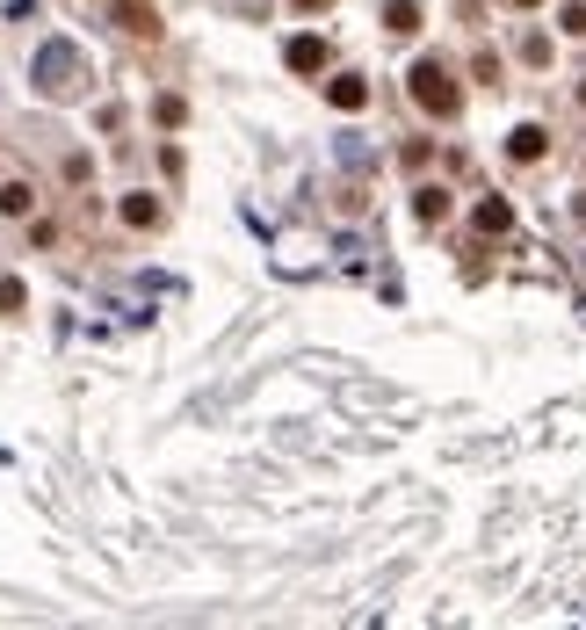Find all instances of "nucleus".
<instances>
[{"mask_svg":"<svg viewBox=\"0 0 586 630\" xmlns=\"http://www.w3.org/2000/svg\"><path fill=\"white\" fill-rule=\"evenodd\" d=\"M290 66H297V73H319V66H326V44H319V37H290Z\"/></svg>","mask_w":586,"mask_h":630,"instance_id":"obj_5","label":"nucleus"},{"mask_svg":"<svg viewBox=\"0 0 586 630\" xmlns=\"http://www.w3.org/2000/svg\"><path fill=\"white\" fill-rule=\"evenodd\" d=\"M413 102L427 116H456V109H464V87H456V73L442 66V58H420V66H413Z\"/></svg>","mask_w":586,"mask_h":630,"instance_id":"obj_2","label":"nucleus"},{"mask_svg":"<svg viewBox=\"0 0 586 630\" xmlns=\"http://www.w3.org/2000/svg\"><path fill=\"white\" fill-rule=\"evenodd\" d=\"M565 29H572V37H586V0H572V8H565Z\"/></svg>","mask_w":586,"mask_h":630,"instance_id":"obj_11","label":"nucleus"},{"mask_svg":"<svg viewBox=\"0 0 586 630\" xmlns=\"http://www.w3.org/2000/svg\"><path fill=\"white\" fill-rule=\"evenodd\" d=\"M290 8H326V0H290Z\"/></svg>","mask_w":586,"mask_h":630,"instance_id":"obj_12","label":"nucleus"},{"mask_svg":"<svg viewBox=\"0 0 586 630\" xmlns=\"http://www.w3.org/2000/svg\"><path fill=\"white\" fill-rule=\"evenodd\" d=\"M507 153H514V160H543V131H536V124H521V131L507 138Z\"/></svg>","mask_w":586,"mask_h":630,"instance_id":"obj_8","label":"nucleus"},{"mask_svg":"<svg viewBox=\"0 0 586 630\" xmlns=\"http://www.w3.org/2000/svg\"><path fill=\"white\" fill-rule=\"evenodd\" d=\"M384 29H391V37H413V29H420V8H413V0H391V8H384Z\"/></svg>","mask_w":586,"mask_h":630,"instance_id":"obj_6","label":"nucleus"},{"mask_svg":"<svg viewBox=\"0 0 586 630\" xmlns=\"http://www.w3.org/2000/svg\"><path fill=\"white\" fill-rule=\"evenodd\" d=\"M413 210H420V225H442V218H449V189H420Z\"/></svg>","mask_w":586,"mask_h":630,"instance_id":"obj_7","label":"nucleus"},{"mask_svg":"<svg viewBox=\"0 0 586 630\" xmlns=\"http://www.w3.org/2000/svg\"><path fill=\"white\" fill-rule=\"evenodd\" d=\"M0 210H8V218H22V210H29V189H22V182H8V189H0Z\"/></svg>","mask_w":586,"mask_h":630,"instance_id":"obj_10","label":"nucleus"},{"mask_svg":"<svg viewBox=\"0 0 586 630\" xmlns=\"http://www.w3.org/2000/svg\"><path fill=\"white\" fill-rule=\"evenodd\" d=\"M109 15L131 29V37H160V8H152V0H109Z\"/></svg>","mask_w":586,"mask_h":630,"instance_id":"obj_3","label":"nucleus"},{"mask_svg":"<svg viewBox=\"0 0 586 630\" xmlns=\"http://www.w3.org/2000/svg\"><path fill=\"white\" fill-rule=\"evenodd\" d=\"M478 225H485V232H507V225H514V210H507V203H485V210H478Z\"/></svg>","mask_w":586,"mask_h":630,"instance_id":"obj_9","label":"nucleus"},{"mask_svg":"<svg viewBox=\"0 0 586 630\" xmlns=\"http://www.w3.org/2000/svg\"><path fill=\"white\" fill-rule=\"evenodd\" d=\"M326 102H333V109H362V102H369V80H355V73L326 80Z\"/></svg>","mask_w":586,"mask_h":630,"instance_id":"obj_4","label":"nucleus"},{"mask_svg":"<svg viewBox=\"0 0 586 630\" xmlns=\"http://www.w3.org/2000/svg\"><path fill=\"white\" fill-rule=\"evenodd\" d=\"M521 8H536V0H521Z\"/></svg>","mask_w":586,"mask_h":630,"instance_id":"obj_13","label":"nucleus"},{"mask_svg":"<svg viewBox=\"0 0 586 630\" xmlns=\"http://www.w3.org/2000/svg\"><path fill=\"white\" fill-rule=\"evenodd\" d=\"M87 80H95V58H87L73 37H44L37 58H29V87H37L44 102H73Z\"/></svg>","mask_w":586,"mask_h":630,"instance_id":"obj_1","label":"nucleus"}]
</instances>
